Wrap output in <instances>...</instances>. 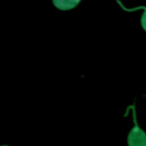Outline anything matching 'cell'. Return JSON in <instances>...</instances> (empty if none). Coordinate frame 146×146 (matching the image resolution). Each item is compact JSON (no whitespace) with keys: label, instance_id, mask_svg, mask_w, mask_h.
Returning a JSON list of instances; mask_svg holds the SVG:
<instances>
[{"label":"cell","instance_id":"2","mask_svg":"<svg viewBox=\"0 0 146 146\" xmlns=\"http://www.w3.org/2000/svg\"><path fill=\"white\" fill-rule=\"evenodd\" d=\"M81 0H52L54 6L59 10H70L75 8Z\"/></svg>","mask_w":146,"mask_h":146},{"label":"cell","instance_id":"4","mask_svg":"<svg viewBox=\"0 0 146 146\" xmlns=\"http://www.w3.org/2000/svg\"><path fill=\"white\" fill-rule=\"evenodd\" d=\"M2 146H8V145H2Z\"/></svg>","mask_w":146,"mask_h":146},{"label":"cell","instance_id":"3","mask_svg":"<svg viewBox=\"0 0 146 146\" xmlns=\"http://www.w3.org/2000/svg\"><path fill=\"white\" fill-rule=\"evenodd\" d=\"M144 9V13H143V15H141V17H140V24H141V27L146 31V7H138V8H135V9Z\"/></svg>","mask_w":146,"mask_h":146},{"label":"cell","instance_id":"1","mask_svg":"<svg viewBox=\"0 0 146 146\" xmlns=\"http://www.w3.org/2000/svg\"><path fill=\"white\" fill-rule=\"evenodd\" d=\"M132 113V128L129 131L127 136V144L128 146H146V132L139 127L137 122V116H136V110L135 106L131 105L129 106Z\"/></svg>","mask_w":146,"mask_h":146}]
</instances>
